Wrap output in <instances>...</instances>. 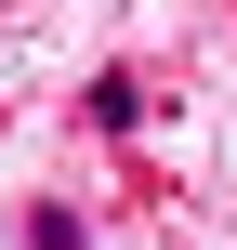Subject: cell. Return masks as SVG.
Listing matches in <instances>:
<instances>
[{
	"label": "cell",
	"instance_id": "1",
	"mask_svg": "<svg viewBox=\"0 0 237 250\" xmlns=\"http://www.w3.org/2000/svg\"><path fill=\"white\" fill-rule=\"evenodd\" d=\"M26 250H79V211H53V198H40V211H26Z\"/></svg>",
	"mask_w": 237,
	"mask_h": 250
}]
</instances>
